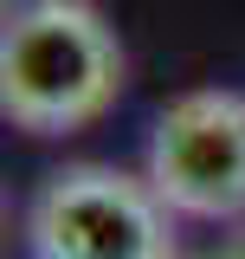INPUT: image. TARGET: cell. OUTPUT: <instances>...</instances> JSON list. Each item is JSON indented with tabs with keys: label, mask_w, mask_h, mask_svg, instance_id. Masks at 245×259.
Listing matches in <instances>:
<instances>
[{
	"label": "cell",
	"mask_w": 245,
	"mask_h": 259,
	"mask_svg": "<svg viewBox=\"0 0 245 259\" xmlns=\"http://www.w3.org/2000/svg\"><path fill=\"white\" fill-rule=\"evenodd\" d=\"M122 91V46L91 0H20L0 32V110L26 136H71Z\"/></svg>",
	"instance_id": "cell-1"
},
{
	"label": "cell",
	"mask_w": 245,
	"mask_h": 259,
	"mask_svg": "<svg viewBox=\"0 0 245 259\" xmlns=\"http://www.w3.org/2000/svg\"><path fill=\"white\" fill-rule=\"evenodd\" d=\"M32 259H181L174 253V207L110 162L52 168L26 201Z\"/></svg>",
	"instance_id": "cell-2"
},
{
	"label": "cell",
	"mask_w": 245,
	"mask_h": 259,
	"mask_svg": "<svg viewBox=\"0 0 245 259\" xmlns=\"http://www.w3.org/2000/svg\"><path fill=\"white\" fill-rule=\"evenodd\" d=\"M149 188L187 221H245V97L187 91L149 130Z\"/></svg>",
	"instance_id": "cell-3"
},
{
	"label": "cell",
	"mask_w": 245,
	"mask_h": 259,
	"mask_svg": "<svg viewBox=\"0 0 245 259\" xmlns=\"http://www.w3.org/2000/svg\"><path fill=\"white\" fill-rule=\"evenodd\" d=\"M213 259H245V227H232V233H226V246H219Z\"/></svg>",
	"instance_id": "cell-4"
},
{
	"label": "cell",
	"mask_w": 245,
	"mask_h": 259,
	"mask_svg": "<svg viewBox=\"0 0 245 259\" xmlns=\"http://www.w3.org/2000/svg\"><path fill=\"white\" fill-rule=\"evenodd\" d=\"M181 259H187V253H181Z\"/></svg>",
	"instance_id": "cell-5"
}]
</instances>
